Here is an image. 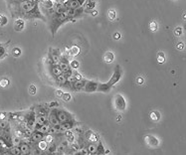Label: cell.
I'll list each match as a JSON object with an SVG mask.
<instances>
[{
  "instance_id": "6da1fadb",
  "label": "cell",
  "mask_w": 186,
  "mask_h": 155,
  "mask_svg": "<svg viewBox=\"0 0 186 155\" xmlns=\"http://www.w3.org/2000/svg\"><path fill=\"white\" fill-rule=\"evenodd\" d=\"M6 2L13 18L46 20L39 10L38 0H6Z\"/></svg>"
},
{
  "instance_id": "7a4b0ae2",
  "label": "cell",
  "mask_w": 186,
  "mask_h": 155,
  "mask_svg": "<svg viewBox=\"0 0 186 155\" xmlns=\"http://www.w3.org/2000/svg\"><path fill=\"white\" fill-rule=\"evenodd\" d=\"M72 21L71 19L69 18V16L67 14V11L64 12V13H61V14H54V17L52 19V22H51V31H52V34L55 35L56 32L58 31V29L61 27L62 25L67 23V22Z\"/></svg>"
},
{
  "instance_id": "3957f363",
  "label": "cell",
  "mask_w": 186,
  "mask_h": 155,
  "mask_svg": "<svg viewBox=\"0 0 186 155\" xmlns=\"http://www.w3.org/2000/svg\"><path fill=\"white\" fill-rule=\"evenodd\" d=\"M113 105H115V109L119 112H122L126 109V101L125 96L120 93H117L115 96V99H113Z\"/></svg>"
},
{
  "instance_id": "277c9868",
  "label": "cell",
  "mask_w": 186,
  "mask_h": 155,
  "mask_svg": "<svg viewBox=\"0 0 186 155\" xmlns=\"http://www.w3.org/2000/svg\"><path fill=\"white\" fill-rule=\"evenodd\" d=\"M59 66H60L62 72H63L64 75H66L68 78L72 76V73H73V70L70 67V64L68 62L67 58L65 57H61L60 61H59Z\"/></svg>"
},
{
  "instance_id": "5b68a950",
  "label": "cell",
  "mask_w": 186,
  "mask_h": 155,
  "mask_svg": "<svg viewBox=\"0 0 186 155\" xmlns=\"http://www.w3.org/2000/svg\"><path fill=\"white\" fill-rule=\"evenodd\" d=\"M122 68H120L119 65H117L115 69V72H113L112 78L110 79V81L107 82L110 86H115L116 83L119 82V80L122 79Z\"/></svg>"
},
{
  "instance_id": "8992f818",
  "label": "cell",
  "mask_w": 186,
  "mask_h": 155,
  "mask_svg": "<svg viewBox=\"0 0 186 155\" xmlns=\"http://www.w3.org/2000/svg\"><path fill=\"white\" fill-rule=\"evenodd\" d=\"M55 112H56V115L59 119V121L61 122H65L68 120H71L73 118V115H72L70 112H68L67 111H64V109H57L55 108Z\"/></svg>"
},
{
  "instance_id": "52a82bcc",
  "label": "cell",
  "mask_w": 186,
  "mask_h": 155,
  "mask_svg": "<svg viewBox=\"0 0 186 155\" xmlns=\"http://www.w3.org/2000/svg\"><path fill=\"white\" fill-rule=\"evenodd\" d=\"M83 13H84L83 6L80 8H77V9H68L67 10V14H68V16H69V18L71 19V20L82 17V16H83Z\"/></svg>"
},
{
  "instance_id": "ba28073f",
  "label": "cell",
  "mask_w": 186,
  "mask_h": 155,
  "mask_svg": "<svg viewBox=\"0 0 186 155\" xmlns=\"http://www.w3.org/2000/svg\"><path fill=\"white\" fill-rule=\"evenodd\" d=\"M98 85H99V83L86 80V84H85V87L83 90L86 93H95V92H97V90H98Z\"/></svg>"
},
{
  "instance_id": "9c48e42d",
  "label": "cell",
  "mask_w": 186,
  "mask_h": 155,
  "mask_svg": "<svg viewBox=\"0 0 186 155\" xmlns=\"http://www.w3.org/2000/svg\"><path fill=\"white\" fill-rule=\"evenodd\" d=\"M144 141H145V144L147 145L148 147H157L159 144V141L157 138L152 136V135H147V136H145Z\"/></svg>"
},
{
  "instance_id": "30bf717a",
  "label": "cell",
  "mask_w": 186,
  "mask_h": 155,
  "mask_svg": "<svg viewBox=\"0 0 186 155\" xmlns=\"http://www.w3.org/2000/svg\"><path fill=\"white\" fill-rule=\"evenodd\" d=\"M36 114L34 111L30 112L27 116H26V123H27V127L28 128H34L35 127V123H36Z\"/></svg>"
},
{
  "instance_id": "8fae6325",
  "label": "cell",
  "mask_w": 186,
  "mask_h": 155,
  "mask_svg": "<svg viewBox=\"0 0 186 155\" xmlns=\"http://www.w3.org/2000/svg\"><path fill=\"white\" fill-rule=\"evenodd\" d=\"M48 116H49V114H37L36 115V123H35V127L34 129H37L40 125L44 124L45 122L48 121Z\"/></svg>"
},
{
  "instance_id": "7c38bea8",
  "label": "cell",
  "mask_w": 186,
  "mask_h": 155,
  "mask_svg": "<svg viewBox=\"0 0 186 155\" xmlns=\"http://www.w3.org/2000/svg\"><path fill=\"white\" fill-rule=\"evenodd\" d=\"M44 137H45V135L43 133H41V132H39L37 130H34L30 135V141L32 143H37V142H39L40 140L44 139Z\"/></svg>"
},
{
  "instance_id": "4fadbf2b",
  "label": "cell",
  "mask_w": 186,
  "mask_h": 155,
  "mask_svg": "<svg viewBox=\"0 0 186 155\" xmlns=\"http://www.w3.org/2000/svg\"><path fill=\"white\" fill-rule=\"evenodd\" d=\"M96 5H97L96 1H90V0H86L85 3L83 4L84 12L91 13L94 10V9H96Z\"/></svg>"
},
{
  "instance_id": "5bb4252c",
  "label": "cell",
  "mask_w": 186,
  "mask_h": 155,
  "mask_svg": "<svg viewBox=\"0 0 186 155\" xmlns=\"http://www.w3.org/2000/svg\"><path fill=\"white\" fill-rule=\"evenodd\" d=\"M75 124H76V121H75L74 119H71V120H68V121H65V122H61L60 126L62 128V131L65 132L66 130H71V129L75 126Z\"/></svg>"
},
{
  "instance_id": "9a60e30c",
  "label": "cell",
  "mask_w": 186,
  "mask_h": 155,
  "mask_svg": "<svg viewBox=\"0 0 186 155\" xmlns=\"http://www.w3.org/2000/svg\"><path fill=\"white\" fill-rule=\"evenodd\" d=\"M50 58L52 60V62L57 64L59 63V61L61 59V56H60V52H59L58 49H53V48H51L50 49Z\"/></svg>"
},
{
  "instance_id": "2e32d148",
  "label": "cell",
  "mask_w": 186,
  "mask_h": 155,
  "mask_svg": "<svg viewBox=\"0 0 186 155\" xmlns=\"http://www.w3.org/2000/svg\"><path fill=\"white\" fill-rule=\"evenodd\" d=\"M85 84H86V80H84V79L76 80L73 83V85H72V88H73L74 90H76V92H79V90H82L84 89Z\"/></svg>"
},
{
  "instance_id": "e0dca14e",
  "label": "cell",
  "mask_w": 186,
  "mask_h": 155,
  "mask_svg": "<svg viewBox=\"0 0 186 155\" xmlns=\"http://www.w3.org/2000/svg\"><path fill=\"white\" fill-rule=\"evenodd\" d=\"M48 121L49 123H50L52 126H54V125H57V124H60V121H59V119L56 115V112H55V109H53L50 114H49V116H48Z\"/></svg>"
},
{
  "instance_id": "ac0fdd59",
  "label": "cell",
  "mask_w": 186,
  "mask_h": 155,
  "mask_svg": "<svg viewBox=\"0 0 186 155\" xmlns=\"http://www.w3.org/2000/svg\"><path fill=\"white\" fill-rule=\"evenodd\" d=\"M68 10L67 6L65 5V3H56L54 7V14H61Z\"/></svg>"
},
{
  "instance_id": "d6986e66",
  "label": "cell",
  "mask_w": 186,
  "mask_h": 155,
  "mask_svg": "<svg viewBox=\"0 0 186 155\" xmlns=\"http://www.w3.org/2000/svg\"><path fill=\"white\" fill-rule=\"evenodd\" d=\"M42 4L47 10L50 11V13H54V7H55V1L54 0H43L42 1Z\"/></svg>"
},
{
  "instance_id": "ffe728a7",
  "label": "cell",
  "mask_w": 186,
  "mask_h": 155,
  "mask_svg": "<svg viewBox=\"0 0 186 155\" xmlns=\"http://www.w3.org/2000/svg\"><path fill=\"white\" fill-rule=\"evenodd\" d=\"M65 5L67 6L68 9H77L83 6L78 0H68V1L65 3Z\"/></svg>"
},
{
  "instance_id": "44dd1931",
  "label": "cell",
  "mask_w": 186,
  "mask_h": 155,
  "mask_svg": "<svg viewBox=\"0 0 186 155\" xmlns=\"http://www.w3.org/2000/svg\"><path fill=\"white\" fill-rule=\"evenodd\" d=\"M113 87L110 86L107 83H99L98 85V90L97 92H101V93H109L110 90H112Z\"/></svg>"
},
{
  "instance_id": "7402d4cb",
  "label": "cell",
  "mask_w": 186,
  "mask_h": 155,
  "mask_svg": "<svg viewBox=\"0 0 186 155\" xmlns=\"http://www.w3.org/2000/svg\"><path fill=\"white\" fill-rule=\"evenodd\" d=\"M50 127H51V124L49 123V121H47V122H45L44 124L40 125V126H39L37 129H35V130L41 132V133H43L44 135H46V134H48L49 130H50Z\"/></svg>"
},
{
  "instance_id": "603a6c76",
  "label": "cell",
  "mask_w": 186,
  "mask_h": 155,
  "mask_svg": "<svg viewBox=\"0 0 186 155\" xmlns=\"http://www.w3.org/2000/svg\"><path fill=\"white\" fill-rule=\"evenodd\" d=\"M51 73L55 78L58 77L59 75H61V74H63L59 64H55V63H53V65L51 66Z\"/></svg>"
},
{
  "instance_id": "cb8c5ba5",
  "label": "cell",
  "mask_w": 186,
  "mask_h": 155,
  "mask_svg": "<svg viewBox=\"0 0 186 155\" xmlns=\"http://www.w3.org/2000/svg\"><path fill=\"white\" fill-rule=\"evenodd\" d=\"M19 147H20V151L21 154H30L31 153V147L30 145L26 142H21L19 144Z\"/></svg>"
},
{
  "instance_id": "d4e9b609",
  "label": "cell",
  "mask_w": 186,
  "mask_h": 155,
  "mask_svg": "<svg viewBox=\"0 0 186 155\" xmlns=\"http://www.w3.org/2000/svg\"><path fill=\"white\" fill-rule=\"evenodd\" d=\"M86 137H87V139L91 141V142H97V141H99V136L95 133V132L93 131H91V130H88L86 132Z\"/></svg>"
},
{
  "instance_id": "484cf974",
  "label": "cell",
  "mask_w": 186,
  "mask_h": 155,
  "mask_svg": "<svg viewBox=\"0 0 186 155\" xmlns=\"http://www.w3.org/2000/svg\"><path fill=\"white\" fill-rule=\"evenodd\" d=\"M25 27V22L23 19H16L14 22V29L16 31H22Z\"/></svg>"
},
{
  "instance_id": "4316f807",
  "label": "cell",
  "mask_w": 186,
  "mask_h": 155,
  "mask_svg": "<svg viewBox=\"0 0 186 155\" xmlns=\"http://www.w3.org/2000/svg\"><path fill=\"white\" fill-rule=\"evenodd\" d=\"M104 60H105V62L107 63V64H110L113 62V60H115V54L113 53V52H107L105 54V56H104Z\"/></svg>"
},
{
  "instance_id": "83f0119b",
  "label": "cell",
  "mask_w": 186,
  "mask_h": 155,
  "mask_svg": "<svg viewBox=\"0 0 186 155\" xmlns=\"http://www.w3.org/2000/svg\"><path fill=\"white\" fill-rule=\"evenodd\" d=\"M56 80L59 85H66V84L68 83V77L66 75H64V74H61V75H59L58 77H56Z\"/></svg>"
},
{
  "instance_id": "f1b7e54d",
  "label": "cell",
  "mask_w": 186,
  "mask_h": 155,
  "mask_svg": "<svg viewBox=\"0 0 186 155\" xmlns=\"http://www.w3.org/2000/svg\"><path fill=\"white\" fill-rule=\"evenodd\" d=\"M48 142L45 140V139H42L39 142H37V146H38V149L39 150H42V151H45L48 148Z\"/></svg>"
},
{
  "instance_id": "f546056e",
  "label": "cell",
  "mask_w": 186,
  "mask_h": 155,
  "mask_svg": "<svg viewBox=\"0 0 186 155\" xmlns=\"http://www.w3.org/2000/svg\"><path fill=\"white\" fill-rule=\"evenodd\" d=\"M88 151H89L90 154H97V149H98V145L95 144V142H92V143H90L89 145H88L87 147Z\"/></svg>"
},
{
  "instance_id": "4dcf8cb0",
  "label": "cell",
  "mask_w": 186,
  "mask_h": 155,
  "mask_svg": "<svg viewBox=\"0 0 186 155\" xmlns=\"http://www.w3.org/2000/svg\"><path fill=\"white\" fill-rule=\"evenodd\" d=\"M150 118L152 121H158L160 119V114L158 111H151L150 112Z\"/></svg>"
},
{
  "instance_id": "1f68e13d",
  "label": "cell",
  "mask_w": 186,
  "mask_h": 155,
  "mask_svg": "<svg viewBox=\"0 0 186 155\" xmlns=\"http://www.w3.org/2000/svg\"><path fill=\"white\" fill-rule=\"evenodd\" d=\"M70 54L72 55V56H77V55L80 54V48L78 46H73L72 47V49L70 51Z\"/></svg>"
},
{
  "instance_id": "d6a6232c",
  "label": "cell",
  "mask_w": 186,
  "mask_h": 155,
  "mask_svg": "<svg viewBox=\"0 0 186 155\" xmlns=\"http://www.w3.org/2000/svg\"><path fill=\"white\" fill-rule=\"evenodd\" d=\"M157 62L159 64H163L165 62V55L164 53H162V52H159L157 54Z\"/></svg>"
},
{
  "instance_id": "836d02e7",
  "label": "cell",
  "mask_w": 186,
  "mask_h": 155,
  "mask_svg": "<svg viewBox=\"0 0 186 155\" xmlns=\"http://www.w3.org/2000/svg\"><path fill=\"white\" fill-rule=\"evenodd\" d=\"M70 149L72 152H75V153H78V151H79L81 148L79 146V144H77V143H72L70 145Z\"/></svg>"
},
{
  "instance_id": "e575fe53",
  "label": "cell",
  "mask_w": 186,
  "mask_h": 155,
  "mask_svg": "<svg viewBox=\"0 0 186 155\" xmlns=\"http://www.w3.org/2000/svg\"><path fill=\"white\" fill-rule=\"evenodd\" d=\"M9 153H11V154H16V155L21 154L20 147H19V146H14V147H12L11 149L9 150Z\"/></svg>"
},
{
  "instance_id": "d590c367",
  "label": "cell",
  "mask_w": 186,
  "mask_h": 155,
  "mask_svg": "<svg viewBox=\"0 0 186 155\" xmlns=\"http://www.w3.org/2000/svg\"><path fill=\"white\" fill-rule=\"evenodd\" d=\"M149 29H150V31L154 32L158 29V25H157V22L156 21H151L150 23H149Z\"/></svg>"
},
{
  "instance_id": "8d00e7d4",
  "label": "cell",
  "mask_w": 186,
  "mask_h": 155,
  "mask_svg": "<svg viewBox=\"0 0 186 155\" xmlns=\"http://www.w3.org/2000/svg\"><path fill=\"white\" fill-rule=\"evenodd\" d=\"M109 19L110 20H112V21H113L116 19V10H113V9H110V10H109Z\"/></svg>"
},
{
  "instance_id": "74e56055",
  "label": "cell",
  "mask_w": 186,
  "mask_h": 155,
  "mask_svg": "<svg viewBox=\"0 0 186 155\" xmlns=\"http://www.w3.org/2000/svg\"><path fill=\"white\" fill-rule=\"evenodd\" d=\"M70 67L72 68V70H77V69H79L80 63L78 62V61H76V60H73V61H72V62L70 63Z\"/></svg>"
},
{
  "instance_id": "f35d334b",
  "label": "cell",
  "mask_w": 186,
  "mask_h": 155,
  "mask_svg": "<svg viewBox=\"0 0 186 155\" xmlns=\"http://www.w3.org/2000/svg\"><path fill=\"white\" fill-rule=\"evenodd\" d=\"M6 55V49H5V46L2 44H0V60L2 59Z\"/></svg>"
},
{
  "instance_id": "ab89813d",
  "label": "cell",
  "mask_w": 186,
  "mask_h": 155,
  "mask_svg": "<svg viewBox=\"0 0 186 155\" xmlns=\"http://www.w3.org/2000/svg\"><path fill=\"white\" fill-rule=\"evenodd\" d=\"M72 99V96L70 95L69 93H64L63 96H62V99L65 102H70Z\"/></svg>"
},
{
  "instance_id": "60d3db41",
  "label": "cell",
  "mask_w": 186,
  "mask_h": 155,
  "mask_svg": "<svg viewBox=\"0 0 186 155\" xmlns=\"http://www.w3.org/2000/svg\"><path fill=\"white\" fill-rule=\"evenodd\" d=\"M7 18L5 17L4 15H2V14H0V26H4L7 24Z\"/></svg>"
},
{
  "instance_id": "b9f144b4",
  "label": "cell",
  "mask_w": 186,
  "mask_h": 155,
  "mask_svg": "<svg viewBox=\"0 0 186 155\" xmlns=\"http://www.w3.org/2000/svg\"><path fill=\"white\" fill-rule=\"evenodd\" d=\"M11 142H12V145H16V146H18V145L21 143L20 137H12Z\"/></svg>"
},
{
  "instance_id": "7bdbcfd3",
  "label": "cell",
  "mask_w": 186,
  "mask_h": 155,
  "mask_svg": "<svg viewBox=\"0 0 186 155\" xmlns=\"http://www.w3.org/2000/svg\"><path fill=\"white\" fill-rule=\"evenodd\" d=\"M103 153H105V149H104V146H103L102 142H100L99 145H98L97 154H103Z\"/></svg>"
},
{
  "instance_id": "ee69618b",
  "label": "cell",
  "mask_w": 186,
  "mask_h": 155,
  "mask_svg": "<svg viewBox=\"0 0 186 155\" xmlns=\"http://www.w3.org/2000/svg\"><path fill=\"white\" fill-rule=\"evenodd\" d=\"M12 55L14 57H19L21 55V50L19 49V48H14V49L12 50Z\"/></svg>"
},
{
  "instance_id": "f6af8a7d",
  "label": "cell",
  "mask_w": 186,
  "mask_h": 155,
  "mask_svg": "<svg viewBox=\"0 0 186 155\" xmlns=\"http://www.w3.org/2000/svg\"><path fill=\"white\" fill-rule=\"evenodd\" d=\"M8 122L5 121V120H1L0 121V128L3 129V130H6V128L8 127Z\"/></svg>"
},
{
  "instance_id": "bcb514c9",
  "label": "cell",
  "mask_w": 186,
  "mask_h": 155,
  "mask_svg": "<svg viewBox=\"0 0 186 155\" xmlns=\"http://www.w3.org/2000/svg\"><path fill=\"white\" fill-rule=\"evenodd\" d=\"M182 33H183V29L181 27H177L174 29V34L176 36H180V35H182Z\"/></svg>"
},
{
  "instance_id": "7dc6e473",
  "label": "cell",
  "mask_w": 186,
  "mask_h": 155,
  "mask_svg": "<svg viewBox=\"0 0 186 155\" xmlns=\"http://www.w3.org/2000/svg\"><path fill=\"white\" fill-rule=\"evenodd\" d=\"M29 93H30V95H35V93H36V87H35V85H31L30 87H29Z\"/></svg>"
},
{
  "instance_id": "c3c4849f",
  "label": "cell",
  "mask_w": 186,
  "mask_h": 155,
  "mask_svg": "<svg viewBox=\"0 0 186 155\" xmlns=\"http://www.w3.org/2000/svg\"><path fill=\"white\" fill-rule=\"evenodd\" d=\"M8 85H9V81L8 80H2L1 82H0V86L3 87V88L6 87V86H8Z\"/></svg>"
},
{
  "instance_id": "681fc988",
  "label": "cell",
  "mask_w": 186,
  "mask_h": 155,
  "mask_svg": "<svg viewBox=\"0 0 186 155\" xmlns=\"http://www.w3.org/2000/svg\"><path fill=\"white\" fill-rule=\"evenodd\" d=\"M176 48H177L178 50H183L184 49V44L182 43V42H180V43H178L177 45H176Z\"/></svg>"
},
{
  "instance_id": "f907efd6",
  "label": "cell",
  "mask_w": 186,
  "mask_h": 155,
  "mask_svg": "<svg viewBox=\"0 0 186 155\" xmlns=\"http://www.w3.org/2000/svg\"><path fill=\"white\" fill-rule=\"evenodd\" d=\"M120 37H122V35H120V33H119V32H116V33L113 34V39H115V40H119Z\"/></svg>"
},
{
  "instance_id": "816d5d0a",
  "label": "cell",
  "mask_w": 186,
  "mask_h": 155,
  "mask_svg": "<svg viewBox=\"0 0 186 155\" xmlns=\"http://www.w3.org/2000/svg\"><path fill=\"white\" fill-rule=\"evenodd\" d=\"M59 105H58V102H50L48 105V108H57Z\"/></svg>"
},
{
  "instance_id": "f5cc1de1",
  "label": "cell",
  "mask_w": 186,
  "mask_h": 155,
  "mask_svg": "<svg viewBox=\"0 0 186 155\" xmlns=\"http://www.w3.org/2000/svg\"><path fill=\"white\" fill-rule=\"evenodd\" d=\"M136 82H138V85H142V84L144 83V80H143V78H141V77H138V79H136Z\"/></svg>"
},
{
  "instance_id": "db71d44e",
  "label": "cell",
  "mask_w": 186,
  "mask_h": 155,
  "mask_svg": "<svg viewBox=\"0 0 186 155\" xmlns=\"http://www.w3.org/2000/svg\"><path fill=\"white\" fill-rule=\"evenodd\" d=\"M63 92L62 90H57V96H59V98H62V96H63Z\"/></svg>"
},
{
  "instance_id": "11a10c76",
  "label": "cell",
  "mask_w": 186,
  "mask_h": 155,
  "mask_svg": "<svg viewBox=\"0 0 186 155\" xmlns=\"http://www.w3.org/2000/svg\"><path fill=\"white\" fill-rule=\"evenodd\" d=\"M91 14H92L93 16H97L98 15V11L96 10V9H94V10L91 12Z\"/></svg>"
},
{
  "instance_id": "9f6ffc18",
  "label": "cell",
  "mask_w": 186,
  "mask_h": 155,
  "mask_svg": "<svg viewBox=\"0 0 186 155\" xmlns=\"http://www.w3.org/2000/svg\"><path fill=\"white\" fill-rule=\"evenodd\" d=\"M78 1H79V2L81 3V4H82V5H83V4H84V3H85V1H86V0H78Z\"/></svg>"
},
{
  "instance_id": "6f0895ef",
  "label": "cell",
  "mask_w": 186,
  "mask_h": 155,
  "mask_svg": "<svg viewBox=\"0 0 186 155\" xmlns=\"http://www.w3.org/2000/svg\"><path fill=\"white\" fill-rule=\"evenodd\" d=\"M120 119H122V116L119 115V116H117V120H120Z\"/></svg>"
},
{
  "instance_id": "680465c9",
  "label": "cell",
  "mask_w": 186,
  "mask_h": 155,
  "mask_svg": "<svg viewBox=\"0 0 186 155\" xmlns=\"http://www.w3.org/2000/svg\"><path fill=\"white\" fill-rule=\"evenodd\" d=\"M90 1H96V0H90Z\"/></svg>"
},
{
  "instance_id": "91938a15",
  "label": "cell",
  "mask_w": 186,
  "mask_h": 155,
  "mask_svg": "<svg viewBox=\"0 0 186 155\" xmlns=\"http://www.w3.org/2000/svg\"><path fill=\"white\" fill-rule=\"evenodd\" d=\"M172 1H175V0H172Z\"/></svg>"
}]
</instances>
